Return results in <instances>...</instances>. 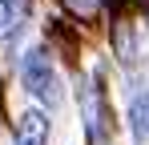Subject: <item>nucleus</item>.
<instances>
[{
  "mask_svg": "<svg viewBox=\"0 0 149 145\" xmlns=\"http://www.w3.org/2000/svg\"><path fill=\"white\" fill-rule=\"evenodd\" d=\"M20 77H24V89L36 101H45V105H56L61 101V81H56V69H52L49 52H40V48H32L24 52V61H20Z\"/></svg>",
  "mask_w": 149,
  "mask_h": 145,
  "instance_id": "f257e3e1",
  "label": "nucleus"
},
{
  "mask_svg": "<svg viewBox=\"0 0 149 145\" xmlns=\"http://www.w3.org/2000/svg\"><path fill=\"white\" fill-rule=\"evenodd\" d=\"M129 117H133V129L149 137V97H141V101L133 105V113H129Z\"/></svg>",
  "mask_w": 149,
  "mask_h": 145,
  "instance_id": "20e7f679",
  "label": "nucleus"
},
{
  "mask_svg": "<svg viewBox=\"0 0 149 145\" xmlns=\"http://www.w3.org/2000/svg\"><path fill=\"white\" fill-rule=\"evenodd\" d=\"M16 145H49V117L45 113H24L16 121Z\"/></svg>",
  "mask_w": 149,
  "mask_h": 145,
  "instance_id": "7ed1b4c3",
  "label": "nucleus"
},
{
  "mask_svg": "<svg viewBox=\"0 0 149 145\" xmlns=\"http://www.w3.org/2000/svg\"><path fill=\"white\" fill-rule=\"evenodd\" d=\"M28 12H32V0H0V40H16L28 24Z\"/></svg>",
  "mask_w": 149,
  "mask_h": 145,
  "instance_id": "f03ea898",
  "label": "nucleus"
}]
</instances>
